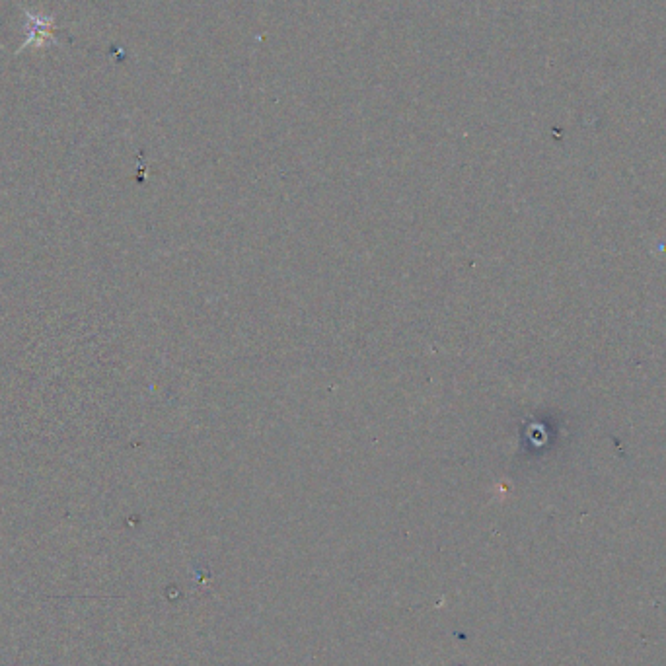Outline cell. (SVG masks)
<instances>
[{
	"label": "cell",
	"mask_w": 666,
	"mask_h": 666,
	"mask_svg": "<svg viewBox=\"0 0 666 666\" xmlns=\"http://www.w3.org/2000/svg\"><path fill=\"white\" fill-rule=\"evenodd\" d=\"M55 16H45L34 10H24V43L16 49V55H20L24 49H43L47 45H59L55 37Z\"/></svg>",
	"instance_id": "obj_1"
}]
</instances>
